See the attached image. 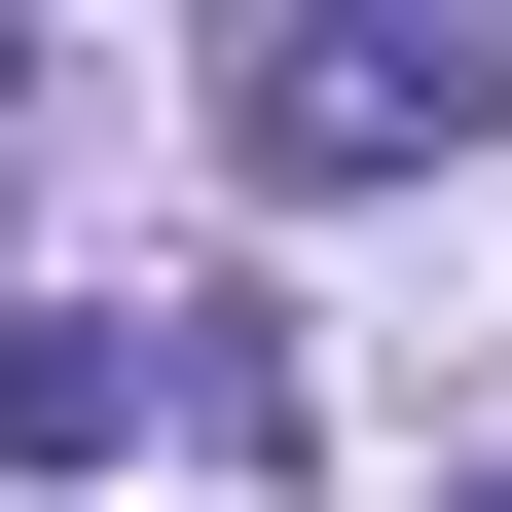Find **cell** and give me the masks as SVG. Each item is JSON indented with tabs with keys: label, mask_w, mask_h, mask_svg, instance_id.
Here are the masks:
<instances>
[{
	"label": "cell",
	"mask_w": 512,
	"mask_h": 512,
	"mask_svg": "<svg viewBox=\"0 0 512 512\" xmlns=\"http://www.w3.org/2000/svg\"><path fill=\"white\" fill-rule=\"evenodd\" d=\"M476 110H512L476 0H220V183H293V220L330 183H439Z\"/></svg>",
	"instance_id": "obj_1"
},
{
	"label": "cell",
	"mask_w": 512,
	"mask_h": 512,
	"mask_svg": "<svg viewBox=\"0 0 512 512\" xmlns=\"http://www.w3.org/2000/svg\"><path fill=\"white\" fill-rule=\"evenodd\" d=\"M147 403L220 439V476H293V439H330V366H293V293H147Z\"/></svg>",
	"instance_id": "obj_2"
},
{
	"label": "cell",
	"mask_w": 512,
	"mask_h": 512,
	"mask_svg": "<svg viewBox=\"0 0 512 512\" xmlns=\"http://www.w3.org/2000/svg\"><path fill=\"white\" fill-rule=\"evenodd\" d=\"M110 439H147V330L37 293V330H0V476H110Z\"/></svg>",
	"instance_id": "obj_3"
}]
</instances>
